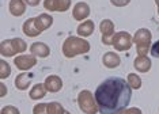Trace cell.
<instances>
[{
  "label": "cell",
  "mask_w": 159,
  "mask_h": 114,
  "mask_svg": "<svg viewBox=\"0 0 159 114\" xmlns=\"http://www.w3.org/2000/svg\"><path fill=\"white\" fill-rule=\"evenodd\" d=\"M157 3H158V4H159V0H157Z\"/></svg>",
  "instance_id": "30"
},
{
  "label": "cell",
  "mask_w": 159,
  "mask_h": 114,
  "mask_svg": "<svg viewBox=\"0 0 159 114\" xmlns=\"http://www.w3.org/2000/svg\"><path fill=\"white\" fill-rule=\"evenodd\" d=\"M2 90H3V97H4V95H6V87H4V84H2Z\"/></svg>",
  "instance_id": "29"
},
{
  "label": "cell",
  "mask_w": 159,
  "mask_h": 114,
  "mask_svg": "<svg viewBox=\"0 0 159 114\" xmlns=\"http://www.w3.org/2000/svg\"><path fill=\"white\" fill-rule=\"evenodd\" d=\"M151 67V61L147 59L146 56H139L135 60V68L140 72H147Z\"/></svg>",
  "instance_id": "17"
},
{
  "label": "cell",
  "mask_w": 159,
  "mask_h": 114,
  "mask_svg": "<svg viewBox=\"0 0 159 114\" xmlns=\"http://www.w3.org/2000/svg\"><path fill=\"white\" fill-rule=\"evenodd\" d=\"M118 114H142V112H140L139 109H124L122 112H120Z\"/></svg>",
  "instance_id": "26"
},
{
  "label": "cell",
  "mask_w": 159,
  "mask_h": 114,
  "mask_svg": "<svg viewBox=\"0 0 159 114\" xmlns=\"http://www.w3.org/2000/svg\"><path fill=\"white\" fill-rule=\"evenodd\" d=\"M25 10H26V7H25V3L22 0H11V3H10V12L12 15H15V16L22 15L25 12Z\"/></svg>",
  "instance_id": "15"
},
{
  "label": "cell",
  "mask_w": 159,
  "mask_h": 114,
  "mask_svg": "<svg viewBox=\"0 0 159 114\" xmlns=\"http://www.w3.org/2000/svg\"><path fill=\"white\" fill-rule=\"evenodd\" d=\"M26 3H29V4H31V6H37L39 3V0H26Z\"/></svg>",
  "instance_id": "28"
},
{
  "label": "cell",
  "mask_w": 159,
  "mask_h": 114,
  "mask_svg": "<svg viewBox=\"0 0 159 114\" xmlns=\"http://www.w3.org/2000/svg\"><path fill=\"white\" fill-rule=\"evenodd\" d=\"M42 114H44V113H42Z\"/></svg>",
  "instance_id": "32"
},
{
  "label": "cell",
  "mask_w": 159,
  "mask_h": 114,
  "mask_svg": "<svg viewBox=\"0 0 159 114\" xmlns=\"http://www.w3.org/2000/svg\"><path fill=\"white\" fill-rule=\"evenodd\" d=\"M45 92H46L45 84H35L30 91V98L31 99H39V98L44 97Z\"/></svg>",
  "instance_id": "20"
},
{
  "label": "cell",
  "mask_w": 159,
  "mask_h": 114,
  "mask_svg": "<svg viewBox=\"0 0 159 114\" xmlns=\"http://www.w3.org/2000/svg\"><path fill=\"white\" fill-rule=\"evenodd\" d=\"M0 64H2V73H0V76H2V79H6V77L10 75V72H11V69H10V65L4 61V60H3Z\"/></svg>",
  "instance_id": "23"
},
{
  "label": "cell",
  "mask_w": 159,
  "mask_h": 114,
  "mask_svg": "<svg viewBox=\"0 0 159 114\" xmlns=\"http://www.w3.org/2000/svg\"><path fill=\"white\" fill-rule=\"evenodd\" d=\"M128 83L131 86L132 88H140V86H142V80H140V77L137 76L135 73H131L128 76Z\"/></svg>",
  "instance_id": "22"
},
{
  "label": "cell",
  "mask_w": 159,
  "mask_h": 114,
  "mask_svg": "<svg viewBox=\"0 0 159 114\" xmlns=\"http://www.w3.org/2000/svg\"><path fill=\"white\" fill-rule=\"evenodd\" d=\"M46 114H66V112L61 107L60 103L52 102V103H48V106H46Z\"/></svg>",
  "instance_id": "21"
},
{
  "label": "cell",
  "mask_w": 159,
  "mask_h": 114,
  "mask_svg": "<svg viewBox=\"0 0 159 114\" xmlns=\"http://www.w3.org/2000/svg\"><path fill=\"white\" fill-rule=\"evenodd\" d=\"M2 114H19L16 107H14V106H6L4 109L2 110Z\"/></svg>",
  "instance_id": "24"
},
{
  "label": "cell",
  "mask_w": 159,
  "mask_h": 114,
  "mask_svg": "<svg viewBox=\"0 0 159 114\" xmlns=\"http://www.w3.org/2000/svg\"><path fill=\"white\" fill-rule=\"evenodd\" d=\"M150 41H151V34L146 28H140L135 34V42L137 45V53L139 56H144L150 49Z\"/></svg>",
  "instance_id": "5"
},
{
  "label": "cell",
  "mask_w": 159,
  "mask_h": 114,
  "mask_svg": "<svg viewBox=\"0 0 159 114\" xmlns=\"http://www.w3.org/2000/svg\"><path fill=\"white\" fill-rule=\"evenodd\" d=\"M74 18L75 19H78V20H82V19H84V18H87L89 16V14H90V7L86 4V3H78L76 6H75V8H74Z\"/></svg>",
  "instance_id": "11"
},
{
  "label": "cell",
  "mask_w": 159,
  "mask_h": 114,
  "mask_svg": "<svg viewBox=\"0 0 159 114\" xmlns=\"http://www.w3.org/2000/svg\"><path fill=\"white\" fill-rule=\"evenodd\" d=\"M35 57L34 56H19L15 59V65L18 67L19 69L22 71H26L29 68H31L33 65H35Z\"/></svg>",
  "instance_id": "9"
},
{
  "label": "cell",
  "mask_w": 159,
  "mask_h": 114,
  "mask_svg": "<svg viewBox=\"0 0 159 114\" xmlns=\"http://www.w3.org/2000/svg\"><path fill=\"white\" fill-rule=\"evenodd\" d=\"M26 50V42L14 38V40H7L2 42V55L3 56H14L15 53H22Z\"/></svg>",
  "instance_id": "3"
},
{
  "label": "cell",
  "mask_w": 159,
  "mask_h": 114,
  "mask_svg": "<svg viewBox=\"0 0 159 114\" xmlns=\"http://www.w3.org/2000/svg\"><path fill=\"white\" fill-rule=\"evenodd\" d=\"M90 50V44L84 40L76 37H70L63 45V53L67 57H74L76 55H82V53H87Z\"/></svg>",
  "instance_id": "2"
},
{
  "label": "cell",
  "mask_w": 159,
  "mask_h": 114,
  "mask_svg": "<svg viewBox=\"0 0 159 114\" xmlns=\"http://www.w3.org/2000/svg\"><path fill=\"white\" fill-rule=\"evenodd\" d=\"M52 22H53L52 16L46 15V14H42V15L34 18L35 27H37V30L39 31V33H41V31H44V30H46V28H48L50 24H52Z\"/></svg>",
  "instance_id": "10"
},
{
  "label": "cell",
  "mask_w": 159,
  "mask_h": 114,
  "mask_svg": "<svg viewBox=\"0 0 159 114\" xmlns=\"http://www.w3.org/2000/svg\"><path fill=\"white\" fill-rule=\"evenodd\" d=\"M101 31H102V41L105 45H110L114 37V26L111 20L105 19L101 23Z\"/></svg>",
  "instance_id": "7"
},
{
  "label": "cell",
  "mask_w": 159,
  "mask_h": 114,
  "mask_svg": "<svg viewBox=\"0 0 159 114\" xmlns=\"http://www.w3.org/2000/svg\"><path fill=\"white\" fill-rule=\"evenodd\" d=\"M93 31H94V23L91 20H86L84 23H82L78 27V34L82 35V37H89V35L93 34Z\"/></svg>",
  "instance_id": "18"
},
{
  "label": "cell",
  "mask_w": 159,
  "mask_h": 114,
  "mask_svg": "<svg viewBox=\"0 0 159 114\" xmlns=\"http://www.w3.org/2000/svg\"><path fill=\"white\" fill-rule=\"evenodd\" d=\"M131 86L122 77H107L95 91V102L101 114H118L131 102Z\"/></svg>",
  "instance_id": "1"
},
{
  "label": "cell",
  "mask_w": 159,
  "mask_h": 114,
  "mask_svg": "<svg viewBox=\"0 0 159 114\" xmlns=\"http://www.w3.org/2000/svg\"><path fill=\"white\" fill-rule=\"evenodd\" d=\"M23 31H25V34L26 35H29V37H35V35L39 34V31L37 30V27H35L34 19L26 20V23L23 24Z\"/></svg>",
  "instance_id": "19"
},
{
  "label": "cell",
  "mask_w": 159,
  "mask_h": 114,
  "mask_svg": "<svg viewBox=\"0 0 159 114\" xmlns=\"http://www.w3.org/2000/svg\"><path fill=\"white\" fill-rule=\"evenodd\" d=\"M66 114H70V113H68V112H66Z\"/></svg>",
  "instance_id": "31"
},
{
  "label": "cell",
  "mask_w": 159,
  "mask_h": 114,
  "mask_svg": "<svg viewBox=\"0 0 159 114\" xmlns=\"http://www.w3.org/2000/svg\"><path fill=\"white\" fill-rule=\"evenodd\" d=\"M111 45H113L117 50H128L132 46V38L128 33L121 31V33H118V34H114Z\"/></svg>",
  "instance_id": "6"
},
{
  "label": "cell",
  "mask_w": 159,
  "mask_h": 114,
  "mask_svg": "<svg viewBox=\"0 0 159 114\" xmlns=\"http://www.w3.org/2000/svg\"><path fill=\"white\" fill-rule=\"evenodd\" d=\"M44 6L49 11H66L71 6V0H45Z\"/></svg>",
  "instance_id": "8"
},
{
  "label": "cell",
  "mask_w": 159,
  "mask_h": 114,
  "mask_svg": "<svg viewBox=\"0 0 159 114\" xmlns=\"http://www.w3.org/2000/svg\"><path fill=\"white\" fill-rule=\"evenodd\" d=\"M61 86H63V83H61V79L59 76H49L48 79L45 80V87L46 90L50 91V92H57L61 88Z\"/></svg>",
  "instance_id": "12"
},
{
  "label": "cell",
  "mask_w": 159,
  "mask_h": 114,
  "mask_svg": "<svg viewBox=\"0 0 159 114\" xmlns=\"http://www.w3.org/2000/svg\"><path fill=\"white\" fill-rule=\"evenodd\" d=\"M103 64L107 68H116V67L120 64V57L113 52H109L103 56Z\"/></svg>",
  "instance_id": "16"
},
{
  "label": "cell",
  "mask_w": 159,
  "mask_h": 114,
  "mask_svg": "<svg viewBox=\"0 0 159 114\" xmlns=\"http://www.w3.org/2000/svg\"><path fill=\"white\" fill-rule=\"evenodd\" d=\"M31 79H33V73H20L15 80L16 88H19V90H26L29 87V84H30Z\"/></svg>",
  "instance_id": "13"
},
{
  "label": "cell",
  "mask_w": 159,
  "mask_h": 114,
  "mask_svg": "<svg viewBox=\"0 0 159 114\" xmlns=\"http://www.w3.org/2000/svg\"><path fill=\"white\" fill-rule=\"evenodd\" d=\"M114 6H118V7H122V6H126L131 0H110Z\"/></svg>",
  "instance_id": "27"
},
{
  "label": "cell",
  "mask_w": 159,
  "mask_h": 114,
  "mask_svg": "<svg viewBox=\"0 0 159 114\" xmlns=\"http://www.w3.org/2000/svg\"><path fill=\"white\" fill-rule=\"evenodd\" d=\"M78 102H79L80 109L84 113H87V114H95L97 113V107H98V105H97L95 98H93V95H91V92L90 91H87V90L82 91L80 94H79Z\"/></svg>",
  "instance_id": "4"
},
{
  "label": "cell",
  "mask_w": 159,
  "mask_h": 114,
  "mask_svg": "<svg viewBox=\"0 0 159 114\" xmlns=\"http://www.w3.org/2000/svg\"><path fill=\"white\" fill-rule=\"evenodd\" d=\"M31 53L35 56L39 57H48L49 56V48L42 42H35V44L31 45Z\"/></svg>",
  "instance_id": "14"
},
{
  "label": "cell",
  "mask_w": 159,
  "mask_h": 114,
  "mask_svg": "<svg viewBox=\"0 0 159 114\" xmlns=\"http://www.w3.org/2000/svg\"><path fill=\"white\" fill-rule=\"evenodd\" d=\"M151 56L157 57V59H159V41H157L155 44L151 46Z\"/></svg>",
  "instance_id": "25"
}]
</instances>
